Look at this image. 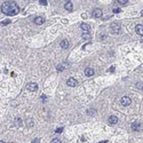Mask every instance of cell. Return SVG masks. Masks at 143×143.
<instances>
[{"label": "cell", "instance_id": "cell-1", "mask_svg": "<svg viewBox=\"0 0 143 143\" xmlns=\"http://www.w3.org/2000/svg\"><path fill=\"white\" fill-rule=\"evenodd\" d=\"M1 12L8 16H14L20 12V7L14 1H6L1 5Z\"/></svg>", "mask_w": 143, "mask_h": 143}, {"label": "cell", "instance_id": "cell-2", "mask_svg": "<svg viewBox=\"0 0 143 143\" xmlns=\"http://www.w3.org/2000/svg\"><path fill=\"white\" fill-rule=\"evenodd\" d=\"M111 32L112 33H119L120 32V23L119 22H113L111 23Z\"/></svg>", "mask_w": 143, "mask_h": 143}, {"label": "cell", "instance_id": "cell-3", "mask_svg": "<svg viewBox=\"0 0 143 143\" xmlns=\"http://www.w3.org/2000/svg\"><path fill=\"white\" fill-rule=\"evenodd\" d=\"M132 129L135 130V132H138V130H142L143 129V125L140 121H134L132 124Z\"/></svg>", "mask_w": 143, "mask_h": 143}, {"label": "cell", "instance_id": "cell-4", "mask_svg": "<svg viewBox=\"0 0 143 143\" xmlns=\"http://www.w3.org/2000/svg\"><path fill=\"white\" fill-rule=\"evenodd\" d=\"M26 89L30 92H36L38 89V85L36 84V83H29V84L26 85Z\"/></svg>", "mask_w": 143, "mask_h": 143}, {"label": "cell", "instance_id": "cell-5", "mask_svg": "<svg viewBox=\"0 0 143 143\" xmlns=\"http://www.w3.org/2000/svg\"><path fill=\"white\" fill-rule=\"evenodd\" d=\"M120 103L123 104V105H125V106H127V105H129L132 103V100L128 96H123L121 100H120Z\"/></svg>", "mask_w": 143, "mask_h": 143}, {"label": "cell", "instance_id": "cell-6", "mask_svg": "<svg viewBox=\"0 0 143 143\" xmlns=\"http://www.w3.org/2000/svg\"><path fill=\"white\" fill-rule=\"evenodd\" d=\"M66 85L70 86V87H76V86L78 85V81H77L74 78H69L68 81H66Z\"/></svg>", "mask_w": 143, "mask_h": 143}, {"label": "cell", "instance_id": "cell-7", "mask_svg": "<svg viewBox=\"0 0 143 143\" xmlns=\"http://www.w3.org/2000/svg\"><path fill=\"white\" fill-rule=\"evenodd\" d=\"M101 16H102V9H100V8L94 9V12H93V17L98 18V17H101Z\"/></svg>", "mask_w": 143, "mask_h": 143}, {"label": "cell", "instance_id": "cell-8", "mask_svg": "<svg viewBox=\"0 0 143 143\" xmlns=\"http://www.w3.org/2000/svg\"><path fill=\"white\" fill-rule=\"evenodd\" d=\"M135 31L138 36H143V24H137L135 26Z\"/></svg>", "mask_w": 143, "mask_h": 143}, {"label": "cell", "instance_id": "cell-9", "mask_svg": "<svg viewBox=\"0 0 143 143\" xmlns=\"http://www.w3.org/2000/svg\"><path fill=\"white\" fill-rule=\"evenodd\" d=\"M44 22H45V18L41 17V16H37V17L34 18V23H36L37 25H41Z\"/></svg>", "mask_w": 143, "mask_h": 143}, {"label": "cell", "instance_id": "cell-10", "mask_svg": "<svg viewBox=\"0 0 143 143\" xmlns=\"http://www.w3.org/2000/svg\"><path fill=\"white\" fill-rule=\"evenodd\" d=\"M108 121H109V124H110V125H115V124L118 123V118L116 117V116H110V117H109V119H108Z\"/></svg>", "mask_w": 143, "mask_h": 143}, {"label": "cell", "instance_id": "cell-11", "mask_svg": "<svg viewBox=\"0 0 143 143\" xmlns=\"http://www.w3.org/2000/svg\"><path fill=\"white\" fill-rule=\"evenodd\" d=\"M80 29H81L84 32H88V31L91 30V26L88 25V24H86V23H81V24H80Z\"/></svg>", "mask_w": 143, "mask_h": 143}, {"label": "cell", "instance_id": "cell-12", "mask_svg": "<svg viewBox=\"0 0 143 143\" xmlns=\"http://www.w3.org/2000/svg\"><path fill=\"white\" fill-rule=\"evenodd\" d=\"M85 74H86L87 77H92V76L94 74V70H93L92 68H86V69H85Z\"/></svg>", "mask_w": 143, "mask_h": 143}, {"label": "cell", "instance_id": "cell-13", "mask_svg": "<svg viewBox=\"0 0 143 143\" xmlns=\"http://www.w3.org/2000/svg\"><path fill=\"white\" fill-rule=\"evenodd\" d=\"M64 8L66 9V10H72V8H73V5H72L71 1H68V2H65Z\"/></svg>", "mask_w": 143, "mask_h": 143}, {"label": "cell", "instance_id": "cell-14", "mask_svg": "<svg viewBox=\"0 0 143 143\" xmlns=\"http://www.w3.org/2000/svg\"><path fill=\"white\" fill-rule=\"evenodd\" d=\"M60 45H61V48H68V47H69V41H68V40H62V41H61V44H60Z\"/></svg>", "mask_w": 143, "mask_h": 143}, {"label": "cell", "instance_id": "cell-15", "mask_svg": "<svg viewBox=\"0 0 143 143\" xmlns=\"http://www.w3.org/2000/svg\"><path fill=\"white\" fill-rule=\"evenodd\" d=\"M81 38H83L84 40H88V39H91V36H89V33L88 32H83Z\"/></svg>", "mask_w": 143, "mask_h": 143}, {"label": "cell", "instance_id": "cell-16", "mask_svg": "<svg viewBox=\"0 0 143 143\" xmlns=\"http://www.w3.org/2000/svg\"><path fill=\"white\" fill-rule=\"evenodd\" d=\"M136 87L138 88V89H143V83H137Z\"/></svg>", "mask_w": 143, "mask_h": 143}, {"label": "cell", "instance_id": "cell-17", "mask_svg": "<svg viewBox=\"0 0 143 143\" xmlns=\"http://www.w3.org/2000/svg\"><path fill=\"white\" fill-rule=\"evenodd\" d=\"M112 12H113L115 14H118V13H120V12H121V9H120V8H113V10H112Z\"/></svg>", "mask_w": 143, "mask_h": 143}, {"label": "cell", "instance_id": "cell-18", "mask_svg": "<svg viewBox=\"0 0 143 143\" xmlns=\"http://www.w3.org/2000/svg\"><path fill=\"white\" fill-rule=\"evenodd\" d=\"M118 2H119V4H121V5H125V4H127V2H128V0H118Z\"/></svg>", "mask_w": 143, "mask_h": 143}, {"label": "cell", "instance_id": "cell-19", "mask_svg": "<svg viewBox=\"0 0 143 143\" xmlns=\"http://www.w3.org/2000/svg\"><path fill=\"white\" fill-rule=\"evenodd\" d=\"M56 69H57V71H63V70H64L63 65H57V68H56Z\"/></svg>", "mask_w": 143, "mask_h": 143}, {"label": "cell", "instance_id": "cell-20", "mask_svg": "<svg viewBox=\"0 0 143 143\" xmlns=\"http://www.w3.org/2000/svg\"><path fill=\"white\" fill-rule=\"evenodd\" d=\"M51 143H62V142H61V140H59V138H54V140H52Z\"/></svg>", "mask_w": 143, "mask_h": 143}, {"label": "cell", "instance_id": "cell-21", "mask_svg": "<svg viewBox=\"0 0 143 143\" xmlns=\"http://www.w3.org/2000/svg\"><path fill=\"white\" fill-rule=\"evenodd\" d=\"M39 2L41 5H44V6H47V1H46V0H40Z\"/></svg>", "mask_w": 143, "mask_h": 143}, {"label": "cell", "instance_id": "cell-22", "mask_svg": "<svg viewBox=\"0 0 143 143\" xmlns=\"http://www.w3.org/2000/svg\"><path fill=\"white\" fill-rule=\"evenodd\" d=\"M32 143H40V140L37 137V138H34V140L32 141Z\"/></svg>", "mask_w": 143, "mask_h": 143}, {"label": "cell", "instance_id": "cell-23", "mask_svg": "<svg viewBox=\"0 0 143 143\" xmlns=\"http://www.w3.org/2000/svg\"><path fill=\"white\" fill-rule=\"evenodd\" d=\"M63 132V127H61V128H57L56 129V133H62Z\"/></svg>", "mask_w": 143, "mask_h": 143}, {"label": "cell", "instance_id": "cell-24", "mask_svg": "<svg viewBox=\"0 0 143 143\" xmlns=\"http://www.w3.org/2000/svg\"><path fill=\"white\" fill-rule=\"evenodd\" d=\"M87 113H89V115H94V110H89V111H87Z\"/></svg>", "mask_w": 143, "mask_h": 143}, {"label": "cell", "instance_id": "cell-25", "mask_svg": "<svg viewBox=\"0 0 143 143\" xmlns=\"http://www.w3.org/2000/svg\"><path fill=\"white\" fill-rule=\"evenodd\" d=\"M9 23V21L7 20V21H5V22H2V25H6V24H8Z\"/></svg>", "mask_w": 143, "mask_h": 143}, {"label": "cell", "instance_id": "cell-26", "mask_svg": "<svg viewBox=\"0 0 143 143\" xmlns=\"http://www.w3.org/2000/svg\"><path fill=\"white\" fill-rule=\"evenodd\" d=\"M110 72H113L115 71V66H112V68H110V70H109Z\"/></svg>", "mask_w": 143, "mask_h": 143}, {"label": "cell", "instance_id": "cell-27", "mask_svg": "<svg viewBox=\"0 0 143 143\" xmlns=\"http://www.w3.org/2000/svg\"><path fill=\"white\" fill-rule=\"evenodd\" d=\"M0 143H6V142H4V141H1V140H0Z\"/></svg>", "mask_w": 143, "mask_h": 143}, {"label": "cell", "instance_id": "cell-28", "mask_svg": "<svg viewBox=\"0 0 143 143\" xmlns=\"http://www.w3.org/2000/svg\"><path fill=\"white\" fill-rule=\"evenodd\" d=\"M105 142H106V141H103V142H100V143H105Z\"/></svg>", "mask_w": 143, "mask_h": 143}, {"label": "cell", "instance_id": "cell-29", "mask_svg": "<svg viewBox=\"0 0 143 143\" xmlns=\"http://www.w3.org/2000/svg\"><path fill=\"white\" fill-rule=\"evenodd\" d=\"M10 143H15V142H10Z\"/></svg>", "mask_w": 143, "mask_h": 143}, {"label": "cell", "instance_id": "cell-30", "mask_svg": "<svg viewBox=\"0 0 143 143\" xmlns=\"http://www.w3.org/2000/svg\"><path fill=\"white\" fill-rule=\"evenodd\" d=\"M142 15H143V12H142Z\"/></svg>", "mask_w": 143, "mask_h": 143}]
</instances>
